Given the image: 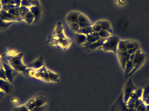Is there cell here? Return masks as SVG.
I'll return each mask as SVG.
<instances>
[{
    "label": "cell",
    "mask_w": 149,
    "mask_h": 111,
    "mask_svg": "<svg viewBox=\"0 0 149 111\" xmlns=\"http://www.w3.org/2000/svg\"><path fill=\"white\" fill-rule=\"evenodd\" d=\"M66 23L75 34L88 35L92 32V23L86 15L76 10L68 13L65 17Z\"/></svg>",
    "instance_id": "1"
},
{
    "label": "cell",
    "mask_w": 149,
    "mask_h": 111,
    "mask_svg": "<svg viewBox=\"0 0 149 111\" xmlns=\"http://www.w3.org/2000/svg\"><path fill=\"white\" fill-rule=\"evenodd\" d=\"M5 57L8 64L18 73L29 75L30 69L24 63L23 53L12 52L6 55Z\"/></svg>",
    "instance_id": "2"
},
{
    "label": "cell",
    "mask_w": 149,
    "mask_h": 111,
    "mask_svg": "<svg viewBox=\"0 0 149 111\" xmlns=\"http://www.w3.org/2000/svg\"><path fill=\"white\" fill-rule=\"evenodd\" d=\"M29 76L49 83H58L60 80L59 74L52 71L44 65L38 70L30 69Z\"/></svg>",
    "instance_id": "3"
},
{
    "label": "cell",
    "mask_w": 149,
    "mask_h": 111,
    "mask_svg": "<svg viewBox=\"0 0 149 111\" xmlns=\"http://www.w3.org/2000/svg\"><path fill=\"white\" fill-rule=\"evenodd\" d=\"M92 32L100 39H106L113 35L112 25L108 21L100 20L92 24Z\"/></svg>",
    "instance_id": "4"
},
{
    "label": "cell",
    "mask_w": 149,
    "mask_h": 111,
    "mask_svg": "<svg viewBox=\"0 0 149 111\" xmlns=\"http://www.w3.org/2000/svg\"><path fill=\"white\" fill-rule=\"evenodd\" d=\"M48 98L47 96L44 93H38L28 101L25 105L31 111L36 108L47 106Z\"/></svg>",
    "instance_id": "5"
},
{
    "label": "cell",
    "mask_w": 149,
    "mask_h": 111,
    "mask_svg": "<svg viewBox=\"0 0 149 111\" xmlns=\"http://www.w3.org/2000/svg\"><path fill=\"white\" fill-rule=\"evenodd\" d=\"M120 41V38L118 37L113 35L105 39L104 43L100 49L105 52H113L116 54Z\"/></svg>",
    "instance_id": "6"
},
{
    "label": "cell",
    "mask_w": 149,
    "mask_h": 111,
    "mask_svg": "<svg viewBox=\"0 0 149 111\" xmlns=\"http://www.w3.org/2000/svg\"><path fill=\"white\" fill-rule=\"evenodd\" d=\"M139 49V45L136 42L120 40L117 51H136Z\"/></svg>",
    "instance_id": "7"
},
{
    "label": "cell",
    "mask_w": 149,
    "mask_h": 111,
    "mask_svg": "<svg viewBox=\"0 0 149 111\" xmlns=\"http://www.w3.org/2000/svg\"><path fill=\"white\" fill-rule=\"evenodd\" d=\"M145 57H146L144 53L140 49L136 51L134 57L133 59V70L128 76L132 74L133 72H134L136 70L142 65L145 61Z\"/></svg>",
    "instance_id": "8"
},
{
    "label": "cell",
    "mask_w": 149,
    "mask_h": 111,
    "mask_svg": "<svg viewBox=\"0 0 149 111\" xmlns=\"http://www.w3.org/2000/svg\"><path fill=\"white\" fill-rule=\"evenodd\" d=\"M136 51H117L116 54L118 56V59L123 70H124L125 69L126 64L130 59L131 55L135 53Z\"/></svg>",
    "instance_id": "9"
},
{
    "label": "cell",
    "mask_w": 149,
    "mask_h": 111,
    "mask_svg": "<svg viewBox=\"0 0 149 111\" xmlns=\"http://www.w3.org/2000/svg\"><path fill=\"white\" fill-rule=\"evenodd\" d=\"M2 63L7 80L11 84L13 83L16 76L17 75L18 72L14 70L8 63H6L4 62H2Z\"/></svg>",
    "instance_id": "10"
},
{
    "label": "cell",
    "mask_w": 149,
    "mask_h": 111,
    "mask_svg": "<svg viewBox=\"0 0 149 111\" xmlns=\"http://www.w3.org/2000/svg\"><path fill=\"white\" fill-rule=\"evenodd\" d=\"M0 18L7 22L15 23L22 21V19L11 14L3 9L0 10Z\"/></svg>",
    "instance_id": "11"
},
{
    "label": "cell",
    "mask_w": 149,
    "mask_h": 111,
    "mask_svg": "<svg viewBox=\"0 0 149 111\" xmlns=\"http://www.w3.org/2000/svg\"><path fill=\"white\" fill-rule=\"evenodd\" d=\"M0 89L6 94L9 93L11 90V83L7 80L0 79Z\"/></svg>",
    "instance_id": "12"
},
{
    "label": "cell",
    "mask_w": 149,
    "mask_h": 111,
    "mask_svg": "<svg viewBox=\"0 0 149 111\" xmlns=\"http://www.w3.org/2000/svg\"><path fill=\"white\" fill-rule=\"evenodd\" d=\"M27 65L29 69L33 70H38L44 66L43 61L42 59L39 58Z\"/></svg>",
    "instance_id": "13"
},
{
    "label": "cell",
    "mask_w": 149,
    "mask_h": 111,
    "mask_svg": "<svg viewBox=\"0 0 149 111\" xmlns=\"http://www.w3.org/2000/svg\"><path fill=\"white\" fill-rule=\"evenodd\" d=\"M35 18L30 10L22 18V21L28 24H31L35 21Z\"/></svg>",
    "instance_id": "14"
},
{
    "label": "cell",
    "mask_w": 149,
    "mask_h": 111,
    "mask_svg": "<svg viewBox=\"0 0 149 111\" xmlns=\"http://www.w3.org/2000/svg\"><path fill=\"white\" fill-rule=\"evenodd\" d=\"M75 34L76 35V40L77 42L83 45L86 44L87 41V35L83 34Z\"/></svg>",
    "instance_id": "15"
},
{
    "label": "cell",
    "mask_w": 149,
    "mask_h": 111,
    "mask_svg": "<svg viewBox=\"0 0 149 111\" xmlns=\"http://www.w3.org/2000/svg\"><path fill=\"white\" fill-rule=\"evenodd\" d=\"M14 23L7 22L0 18V31L5 30L12 25Z\"/></svg>",
    "instance_id": "16"
},
{
    "label": "cell",
    "mask_w": 149,
    "mask_h": 111,
    "mask_svg": "<svg viewBox=\"0 0 149 111\" xmlns=\"http://www.w3.org/2000/svg\"><path fill=\"white\" fill-rule=\"evenodd\" d=\"M13 111H31L25 104L19 105L13 109Z\"/></svg>",
    "instance_id": "17"
},
{
    "label": "cell",
    "mask_w": 149,
    "mask_h": 111,
    "mask_svg": "<svg viewBox=\"0 0 149 111\" xmlns=\"http://www.w3.org/2000/svg\"><path fill=\"white\" fill-rule=\"evenodd\" d=\"M1 1L2 7L3 6H8V5H13V6H16L15 5V3L12 1V0H1Z\"/></svg>",
    "instance_id": "18"
},
{
    "label": "cell",
    "mask_w": 149,
    "mask_h": 111,
    "mask_svg": "<svg viewBox=\"0 0 149 111\" xmlns=\"http://www.w3.org/2000/svg\"><path fill=\"white\" fill-rule=\"evenodd\" d=\"M0 79H3L7 80L6 77H5V73H4V69L3 67H2L0 69Z\"/></svg>",
    "instance_id": "19"
},
{
    "label": "cell",
    "mask_w": 149,
    "mask_h": 111,
    "mask_svg": "<svg viewBox=\"0 0 149 111\" xmlns=\"http://www.w3.org/2000/svg\"><path fill=\"white\" fill-rule=\"evenodd\" d=\"M12 1L14 2L15 5L17 7H20L21 6L22 0H12Z\"/></svg>",
    "instance_id": "20"
},
{
    "label": "cell",
    "mask_w": 149,
    "mask_h": 111,
    "mask_svg": "<svg viewBox=\"0 0 149 111\" xmlns=\"http://www.w3.org/2000/svg\"><path fill=\"white\" fill-rule=\"evenodd\" d=\"M5 94L6 93L5 92H3V91H2L0 89V99L3 98V97L5 96Z\"/></svg>",
    "instance_id": "21"
},
{
    "label": "cell",
    "mask_w": 149,
    "mask_h": 111,
    "mask_svg": "<svg viewBox=\"0 0 149 111\" xmlns=\"http://www.w3.org/2000/svg\"><path fill=\"white\" fill-rule=\"evenodd\" d=\"M3 67L2 63V62H1V60H0V69Z\"/></svg>",
    "instance_id": "22"
},
{
    "label": "cell",
    "mask_w": 149,
    "mask_h": 111,
    "mask_svg": "<svg viewBox=\"0 0 149 111\" xmlns=\"http://www.w3.org/2000/svg\"><path fill=\"white\" fill-rule=\"evenodd\" d=\"M2 9V5L1 3V1L0 0V10Z\"/></svg>",
    "instance_id": "23"
}]
</instances>
